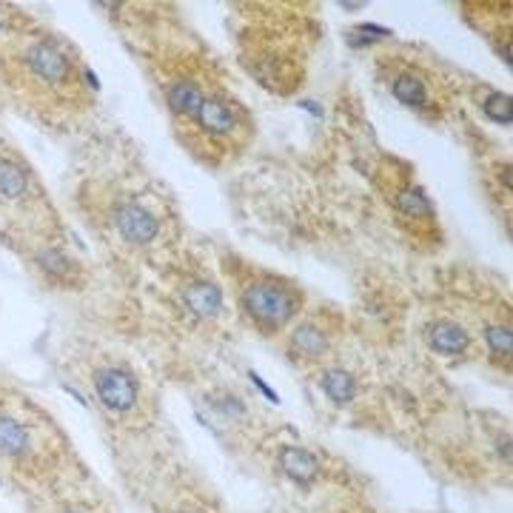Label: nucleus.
<instances>
[{
	"instance_id": "nucleus-1",
	"label": "nucleus",
	"mask_w": 513,
	"mask_h": 513,
	"mask_svg": "<svg viewBox=\"0 0 513 513\" xmlns=\"http://www.w3.org/2000/svg\"><path fill=\"white\" fill-rule=\"evenodd\" d=\"M243 308L256 328L277 331L300 311V294L274 280H256L243 291Z\"/></svg>"
},
{
	"instance_id": "nucleus-2",
	"label": "nucleus",
	"mask_w": 513,
	"mask_h": 513,
	"mask_svg": "<svg viewBox=\"0 0 513 513\" xmlns=\"http://www.w3.org/2000/svg\"><path fill=\"white\" fill-rule=\"evenodd\" d=\"M191 123L200 129L206 137H214V140H223V137H231L240 129V117H237L234 106L226 103L223 97L206 94V101L197 109V114L191 117Z\"/></svg>"
},
{
	"instance_id": "nucleus-3",
	"label": "nucleus",
	"mask_w": 513,
	"mask_h": 513,
	"mask_svg": "<svg viewBox=\"0 0 513 513\" xmlns=\"http://www.w3.org/2000/svg\"><path fill=\"white\" fill-rule=\"evenodd\" d=\"M94 388L111 411H129L137 402V382L123 368H101L94 373Z\"/></svg>"
},
{
	"instance_id": "nucleus-4",
	"label": "nucleus",
	"mask_w": 513,
	"mask_h": 513,
	"mask_svg": "<svg viewBox=\"0 0 513 513\" xmlns=\"http://www.w3.org/2000/svg\"><path fill=\"white\" fill-rule=\"evenodd\" d=\"M117 234L123 237L126 243H134V246H146L151 243L157 234H160V220H157V214L149 211L146 206L140 203H123L117 208Z\"/></svg>"
},
{
	"instance_id": "nucleus-5",
	"label": "nucleus",
	"mask_w": 513,
	"mask_h": 513,
	"mask_svg": "<svg viewBox=\"0 0 513 513\" xmlns=\"http://www.w3.org/2000/svg\"><path fill=\"white\" fill-rule=\"evenodd\" d=\"M391 94L408 109H431V83L420 69H400L391 74Z\"/></svg>"
},
{
	"instance_id": "nucleus-6",
	"label": "nucleus",
	"mask_w": 513,
	"mask_h": 513,
	"mask_svg": "<svg viewBox=\"0 0 513 513\" xmlns=\"http://www.w3.org/2000/svg\"><path fill=\"white\" fill-rule=\"evenodd\" d=\"M206 101V92L197 81H189V77H177L166 86V103H169V111L174 117H180V121H191L200 109V103Z\"/></svg>"
},
{
	"instance_id": "nucleus-7",
	"label": "nucleus",
	"mask_w": 513,
	"mask_h": 513,
	"mask_svg": "<svg viewBox=\"0 0 513 513\" xmlns=\"http://www.w3.org/2000/svg\"><path fill=\"white\" fill-rule=\"evenodd\" d=\"M468 331L457 323L450 320H437L433 325H428V345L437 351V353H445V357H453V353H465L468 348Z\"/></svg>"
},
{
	"instance_id": "nucleus-8",
	"label": "nucleus",
	"mask_w": 513,
	"mask_h": 513,
	"mask_svg": "<svg viewBox=\"0 0 513 513\" xmlns=\"http://www.w3.org/2000/svg\"><path fill=\"white\" fill-rule=\"evenodd\" d=\"M280 468L288 473L294 482H300V485H308V482L320 473L317 457H314V453H308V450H303V448H294V445L283 448V453H280Z\"/></svg>"
},
{
	"instance_id": "nucleus-9",
	"label": "nucleus",
	"mask_w": 513,
	"mask_h": 513,
	"mask_svg": "<svg viewBox=\"0 0 513 513\" xmlns=\"http://www.w3.org/2000/svg\"><path fill=\"white\" fill-rule=\"evenodd\" d=\"M183 303L189 305V311L197 314V317H214V314L223 308V294L211 283H191L183 291Z\"/></svg>"
},
{
	"instance_id": "nucleus-10",
	"label": "nucleus",
	"mask_w": 513,
	"mask_h": 513,
	"mask_svg": "<svg viewBox=\"0 0 513 513\" xmlns=\"http://www.w3.org/2000/svg\"><path fill=\"white\" fill-rule=\"evenodd\" d=\"M29 445H32L29 431L15 417L0 413V453H4V457H24Z\"/></svg>"
},
{
	"instance_id": "nucleus-11",
	"label": "nucleus",
	"mask_w": 513,
	"mask_h": 513,
	"mask_svg": "<svg viewBox=\"0 0 513 513\" xmlns=\"http://www.w3.org/2000/svg\"><path fill=\"white\" fill-rule=\"evenodd\" d=\"M291 345H294V351H300L303 357L317 360V357H323V353L328 351V337H325L323 328L305 323V325H300V328H294Z\"/></svg>"
},
{
	"instance_id": "nucleus-12",
	"label": "nucleus",
	"mask_w": 513,
	"mask_h": 513,
	"mask_svg": "<svg viewBox=\"0 0 513 513\" xmlns=\"http://www.w3.org/2000/svg\"><path fill=\"white\" fill-rule=\"evenodd\" d=\"M26 189H29L26 171L15 160L0 157V197H6V200H21V197L26 194Z\"/></svg>"
},
{
	"instance_id": "nucleus-13",
	"label": "nucleus",
	"mask_w": 513,
	"mask_h": 513,
	"mask_svg": "<svg viewBox=\"0 0 513 513\" xmlns=\"http://www.w3.org/2000/svg\"><path fill=\"white\" fill-rule=\"evenodd\" d=\"M323 391L328 393V400L343 405V402L353 400V393H357V382H353V377H351V373H345V371H325L323 373Z\"/></svg>"
},
{
	"instance_id": "nucleus-14",
	"label": "nucleus",
	"mask_w": 513,
	"mask_h": 513,
	"mask_svg": "<svg viewBox=\"0 0 513 513\" xmlns=\"http://www.w3.org/2000/svg\"><path fill=\"white\" fill-rule=\"evenodd\" d=\"M485 114L490 117L493 123H502V126H510V97L502 94V92H490L482 103Z\"/></svg>"
},
{
	"instance_id": "nucleus-15",
	"label": "nucleus",
	"mask_w": 513,
	"mask_h": 513,
	"mask_svg": "<svg viewBox=\"0 0 513 513\" xmlns=\"http://www.w3.org/2000/svg\"><path fill=\"white\" fill-rule=\"evenodd\" d=\"M485 337H488V345H490L493 353H497V357H508V353H510V328H508V323L505 325L502 323L488 325Z\"/></svg>"
},
{
	"instance_id": "nucleus-16",
	"label": "nucleus",
	"mask_w": 513,
	"mask_h": 513,
	"mask_svg": "<svg viewBox=\"0 0 513 513\" xmlns=\"http://www.w3.org/2000/svg\"><path fill=\"white\" fill-rule=\"evenodd\" d=\"M0 34H4V21H0Z\"/></svg>"
}]
</instances>
